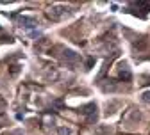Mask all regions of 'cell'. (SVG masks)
Listing matches in <instances>:
<instances>
[{"instance_id":"7a4b0ae2","label":"cell","mask_w":150,"mask_h":135,"mask_svg":"<svg viewBox=\"0 0 150 135\" xmlns=\"http://www.w3.org/2000/svg\"><path fill=\"white\" fill-rule=\"evenodd\" d=\"M47 14H48V18L50 20H63V18H66L68 14H70V9L66 7V6H52L48 11H47Z\"/></svg>"},{"instance_id":"52a82bcc","label":"cell","mask_w":150,"mask_h":135,"mask_svg":"<svg viewBox=\"0 0 150 135\" xmlns=\"http://www.w3.org/2000/svg\"><path fill=\"white\" fill-rule=\"evenodd\" d=\"M57 133H59V135H71V130H70V128L61 126V128H57Z\"/></svg>"},{"instance_id":"6da1fadb","label":"cell","mask_w":150,"mask_h":135,"mask_svg":"<svg viewBox=\"0 0 150 135\" xmlns=\"http://www.w3.org/2000/svg\"><path fill=\"white\" fill-rule=\"evenodd\" d=\"M16 23L18 27H22L25 32H30L36 37V29H38V22L32 16H16Z\"/></svg>"},{"instance_id":"5b68a950","label":"cell","mask_w":150,"mask_h":135,"mask_svg":"<svg viewBox=\"0 0 150 135\" xmlns=\"http://www.w3.org/2000/svg\"><path fill=\"white\" fill-rule=\"evenodd\" d=\"M64 61H68V62H77L79 61V55L75 53V52H71V50H64Z\"/></svg>"},{"instance_id":"8992f818","label":"cell","mask_w":150,"mask_h":135,"mask_svg":"<svg viewBox=\"0 0 150 135\" xmlns=\"http://www.w3.org/2000/svg\"><path fill=\"white\" fill-rule=\"evenodd\" d=\"M141 101H143L145 105H150V91H145V92L141 94Z\"/></svg>"},{"instance_id":"3957f363","label":"cell","mask_w":150,"mask_h":135,"mask_svg":"<svg viewBox=\"0 0 150 135\" xmlns=\"http://www.w3.org/2000/svg\"><path fill=\"white\" fill-rule=\"evenodd\" d=\"M81 112L86 115L88 123H95V121H97V105H95V103H89V105L82 107V110H81Z\"/></svg>"},{"instance_id":"277c9868","label":"cell","mask_w":150,"mask_h":135,"mask_svg":"<svg viewBox=\"0 0 150 135\" xmlns=\"http://www.w3.org/2000/svg\"><path fill=\"white\" fill-rule=\"evenodd\" d=\"M118 78H120V80H125V82H129V80H130V69L127 68V64H122V66H120Z\"/></svg>"}]
</instances>
